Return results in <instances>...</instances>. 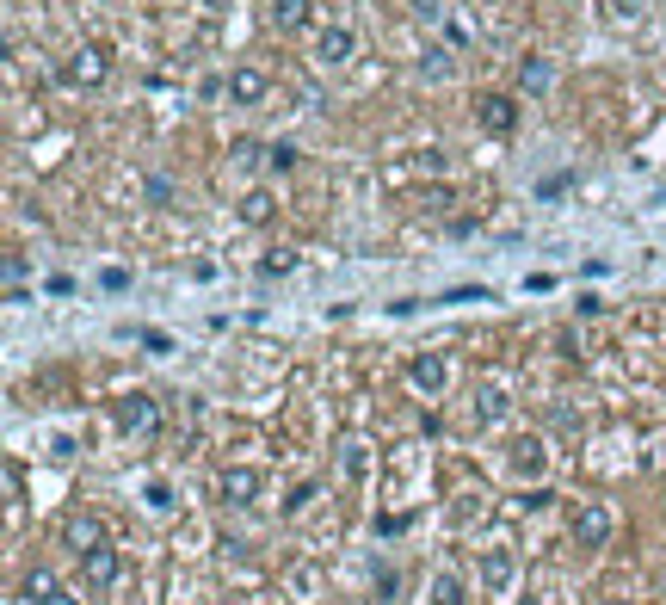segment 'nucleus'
Instances as JSON below:
<instances>
[{
    "instance_id": "nucleus-22",
    "label": "nucleus",
    "mask_w": 666,
    "mask_h": 605,
    "mask_svg": "<svg viewBox=\"0 0 666 605\" xmlns=\"http://www.w3.org/2000/svg\"><path fill=\"white\" fill-rule=\"evenodd\" d=\"M432 605H463V581L457 575H438L432 581Z\"/></svg>"
},
{
    "instance_id": "nucleus-8",
    "label": "nucleus",
    "mask_w": 666,
    "mask_h": 605,
    "mask_svg": "<svg viewBox=\"0 0 666 605\" xmlns=\"http://www.w3.org/2000/svg\"><path fill=\"white\" fill-rule=\"evenodd\" d=\"M62 544H68L74 556L111 544V538H105V519H99V513H68V519H62Z\"/></svg>"
},
{
    "instance_id": "nucleus-24",
    "label": "nucleus",
    "mask_w": 666,
    "mask_h": 605,
    "mask_svg": "<svg viewBox=\"0 0 666 605\" xmlns=\"http://www.w3.org/2000/svg\"><path fill=\"white\" fill-rule=\"evenodd\" d=\"M611 13H617V19H642L648 0H611Z\"/></svg>"
},
{
    "instance_id": "nucleus-19",
    "label": "nucleus",
    "mask_w": 666,
    "mask_h": 605,
    "mask_svg": "<svg viewBox=\"0 0 666 605\" xmlns=\"http://www.w3.org/2000/svg\"><path fill=\"white\" fill-rule=\"evenodd\" d=\"M290 593H296V599H315V593H321V568H315V562H296V568H290Z\"/></svg>"
},
{
    "instance_id": "nucleus-21",
    "label": "nucleus",
    "mask_w": 666,
    "mask_h": 605,
    "mask_svg": "<svg viewBox=\"0 0 666 605\" xmlns=\"http://www.w3.org/2000/svg\"><path fill=\"white\" fill-rule=\"evenodd\" d=\"M7 507L13 513L25 507V470H19V457H7Z\"/></svg>"
},
{
    "instance_id": "nucleus-18",
    "label": "nucleus",
    "mask_w": 666,
    "mask_h": 605,
    "mask_svg": "<svg viewBox=\"0 0 666 605\" xmlns=\"http://www.w3.org/2000/svg\"><path fill=\"white\" fill-rule=\"evenodd\" d=\"M518 87H525L531 99L549 93V62H543V56H525V68H518Z\"/></svg>"
},
{
    "instance_id": "nucleus-3",
    "label": "nucleus",
    "mask_w": 666,
    "mask_h": 605,
    "mask_svg": "<svg viewBox=\"0 0 666 605\" xmlns=\"http://www.w3.org/2000/svg\"><path fill=\"white\" fill-rule=\"evenodd\" d=\"M111 420H118L124 433H155L161 408H155V396H148V389H124V396L111 402Z\"/></svg>"
},
{
    "instance_id": "nucleus-9",
    "label": "nucleus",
    "mask_w": 666,
    "mask_h": 605,
    "mask_svg": "<svg viewBox=\"0 0 666 605\" xmlns=\"http://www.w3.org/2000/svg\"><path fill=\"white\" fill-rule=\"evenodd\" d=\"M407 383H414L420 396H438V389L451 383V365H444V352H414V359H407Z\"/></svg>"
},
{
    "instance_id": "nucleus-4",
    "label": "nucleus",
    "mask_w": 666,
    "mask_h": 605,
    "mask_svg": "<svg viewBox=\"0 0 666 605\" xmlns=\"http://www.w3.org/2000/svg\"><path fill=\"white\" fill-rule=\"evenodd\" d=\"M352 56H358V31H352V25L333 19V25L315 31V62H321V68H346Z\"/></svg>"
},
{
    "instance_id": "nucleus-2",
    "label": "nucleus",
    "mask_w": 666,
    "mask_h": 605,
    "mask_svg": "<svg viewBox=\"0 0 666 605\" xmlns=\"http://www.w3.org/2000/svg\"><path fill=\"white\" fill-rule=\"evenodd\" d=\"M105 75H111L105 44H74V50L62 56V68H56L62 87H105Z\"/></svg>"
},
{
    "instance_id": "nucleus-20",
    "label": "nucleus",
    "mask_w": 666,
    "mask_h": 605,
    "mask_svg": "<svg viewBox=\"0 0 666 605\" xmlns=\"http://www.w3.org/2000/svg\"><path fill=\"white\" fill-rule=\"evenodd\" d=\"M451 68H457V62H451V50H444V44H432V50L420 56V75H426V81H451Z\"/></svg>"
},
{
    "instance_id": "nucleus-11",
    "label": "nucleus",
    "mask_w": 666,
    "mask_h": 605,
    "mask_svg": "<svg viewBox=\"0 0 666 605\" xmlns=\"http://www.w3.org/2000/svg\"><path fill=\"white\" fill-rule=\"evenodd\" d=\"M118 575H124V556L111 550V544H99V550L81 556V581L87 587H118Z\"/></svg>"
},
{
    "instance_id": "nucleus-26",
    "label": "nucleus",
    "mask_w": 666,
    "mask_h": 605,
    "mask_svg": "<svg viewBox=\"0 0 666 605\" xmlns=\"http://www.w3.org/2000/svg\"><path fill=\"white\" fill-rule=\"evenodd\" d=\"M611 605H629V599H611Z\"/></svg>"
},
{
    "instance_id": "nucleus-25",
    "label": "nucleus",
    "mask_w": 666,
    "mask_h": 605,
    "mask_svg": "<svg viewBox=\"0 0 666 605\" xmlns=\"http://www.w3.org/2000/svg\"><path fill=\"white\" fill-rule=\"evenodd\" d=\"M444 13V0H420V19H438Z\"/></svg>"
},
{
    "instance_id": "nucleus-10",
    "label": "nucleus",
    "mask_w": 666,
    "mask_h": 605,
    "mask_svg": "<svg viewBox=\"0 0 666 605\" xmlns=\"http://www.w3.org/2000/svg\"><path fill=\"white\" fill-rule=\"evenodd\" d=\"M506 383H494V377H481L475 383V396H469V414H475V426H500L506 420Z\"/></svg>"
},
{
    "instance_id": "nucleus-12",
    "label": "nucleus",
    "mask_w": 666,
    "mask_h": 605,
    "mask_svg": "<svg viewBox=\"0 0 666 605\" xmlns=\"http://www.w3.org/2000/svg\"><path fill=\"white\" fill-rule=\"evenodd\" d=\"M19 593H25L31 605H81V599H74V593H68V587H62V581L50 575V568H44V562H37V568H31V575H25V587H19Z\"/></svg>"
},
{
    "instance_id": "nucleus-14",
    "label": "nucleus",
    "mask_w": 666,
    "mask_h": 605,
    "mask_svg": "<svg viewBox=\"0 0 666 605\" xmlns=\"http://www.w3.org/2000/svg\"><path fill=\"white\" fill-rule=\"evenodd\" d=\"M475 575H481V587H488V593H506V587H512V575H518V562H512L506 550H488V556L475 562Z\"/></svg>"
},
{
    "instance_id": "nucleus-15",
    "label": "nucleus",
    "mask_w": 666,
    "mask_h": 605,
    "mask_svg": "<svg viewBox=\"0 0 666 605\" xmlns=\"http://www.w3.org/2000/svg\"><path fill=\"white\" fill-rule=\"evenodd\" d=\"M272 25H278V31H303V25H315V0H272Z\"/></svg>"
},
{
    "instance_id": "nucleus-6",
    "label": "nucleus",
    "mask_w": 666,
    "mask_h": 605,
    "mask_svg": "<svg viewBox=\"0 0 666 605\" xmlns=\"http://www.w3.org/2000/svg\"><path fill=\"white\" fill-rule=\"evenodd\" d=\"M475 124L488 130V136H512V124H518V99H506V93H475Z\"/></svg>"
},
{
    "instance_id": "nucleus-7",
    "label": "nucleus",
    "mask_w": 666,
    "mask_h": 605,
    "mask_svg": "<svg viewBox=\"0 0 666 605\" xmlns=\"http://www.w3.org/2000/svg\"><path fill=\"white\" fill-rule=\"evenodd\" d=\"M259 488H266V476L247 470V464H229V470L216 476V494H222L229 507H253V501H259Z\"/></svg>"
},
{
    "instance_id": "nucleus-13",
    "label": "nucleus",
    "mask_w": 666,
    "mask_h": 605,
    "mask_svg": "<svg viewBox=\"0 0 666 605\" xmlns=\"http://www.w3.org/2000/svg\"><path fill=\"white\" fill-rule=\"evenodd\" d=\"M506 457H512V470H518V476H525V482H537V476L549 470V445H543L537 433H525V439H512V451H506Z\"/></svg>"
},
{
    "instance_id": "nucleus-16",
    "label": "nucleus",
    "mask_w": 666,
    "mask_h": 605,
    "mask_svg": "<svg viewBox=\"0 0 666 605\" xmlns=\"http://www.w3.org/2000/svg\"><path fill=\"white\" fill-rule=\"evenodd\" d=\"M340 470H346L352 482L370 476V445H364V439H340Z\"/></svg>"
},
{
    "instance_id": "nucleus-1",
    "label": "nucleus",
    "mask_w": 666,
    "mask_h": 605,
    "mask_svg": "<svg viewBox=\"0 0 666 605\" xmlns=\"http://www.w3.org/2000/svg\"><path fill=\"white\" fill-rule=\"evenodd\" d=\"M611 531H617V519H611L605 501H574V513H568V544L574 550H605Z\"/></svg>"
},
{
    "instance_id": "nucleus-17",
    "label": "nucleus",
    "mask_w": 666,
    "mask_h": 605,
    "mask_svg": "<svg viewBox=\"0 0 666 605\" xmlns=\"http://www.w3.org/2000/svg\"><path fill=\"white\" fill-rule=\"evenodd\" d=\"M272 217H278V198H272V192H247V198H241V223L259 229V223H272Z\"/></svg>"
},
{
    "instance_id": "nucleus-23",
    "label": "nucleus",
    "mask_w": 666,
    "mask_h": 605,
    "mask_svg": "<svg viewBox=\"0 0 666 605\" xmlns=\"http://www.w3.org/2000/svg\"><path fill=\"white\" fill-rule=\"evenodd\" d=\"M266 167H272V173H290V167H296V149H290V142H272V149H266Z\"/></svg>"
},
{
    "instance_id": "nucleus-5",
    "label": "nucleus",
    "mask_w": 666,
    "mask_h": 605,
    "mask_svg": "<svg viewBox=\"0 0 666 605\" xmlns=\"http://www.w3.org/2000/svg\"><path fill=\"white\" fill-rule=\"evenodd\" d=\"M222 93H229V105H259V99L272 93V75H266V68H253V62H241V68H229Z\"/></svg>"
}]
</instances>
